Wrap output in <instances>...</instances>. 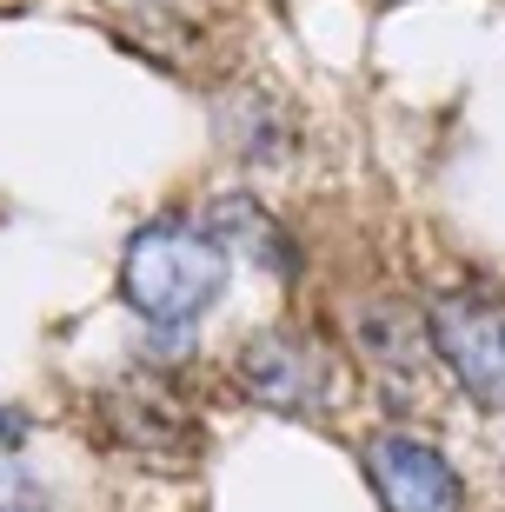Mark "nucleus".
I'll list each match as a JSON object with an SVG mask.
<instances>
[{
	"label": "nucleus",
	"mask_w": 505,
	"mask_h": 512,
	"mask_svg": "<svg viewBox=\"0 0 505 512\" xmlns=\"http://www.w3.org/2000/svg\"><path fill=\"white\" fill-rule=\"evenodd\" d=\"M226 273H233V253L206 220L160 213L120 253V300L160 333H187L220 306Z\"/></svg>",
	"instance_id": "f257e3e1"
},
{
	"label": "nucleus",
	"mask_w": 505,
	"mask_h": 512,
	"mask_svg": "<svg viewBox=\"0 0 505 512\" xmlns=\"http://www.w3.org/2000/svg\"><path fill=\"white\" fill-rule=\"evenodd\" d=\"M432 353L479 406H505V306L479 293H446L426 313Z\"/></svg>",
	"instance_id": "f03ea898"
},
{
	"label": "nucleus",
	"mask_w": 505,
	"mask_h": 512,
	"mask_svg": "<svg viewBox=\"0 0 505 512\" xmlns=\"http://www.w3.org/2000/svg\"><path fill=\"white\" fill-rule=\"evenodd\" d=\"M366 479L386 512H466V479L452 473V459L419 433H373L366 439Z\"/></svg>",
	"instance_id": "7ed1b4c3"
},
{
	"label": "nucleus",
	"mask_w": 505,
	"mask_h": 512,
	"mask_svg": "<svg viewBox=\"0 0 505 512\" xmlns=\"http://www.w3.org/2000/svg\"><path fill=\"white\" fill-rule=\"evenodd\" d=\"M240 386L260 399L266 413H326V353H319L306 333L293 326H266L253 340L240 346V360H233Z\"/></svg>",
	"instance_id": "20e7f679"
},
{
	"label": "nucleus",
	"mask_w": 505,
	"mask_h": 512,
	"mask_svg": "<svg viewBox=\"0 0 505 512\" xmlns=\"http://www.w3.org/2000/svg\"><path fill=\"white\" fill-rule=\"evenodd\" d=\"M353 333H359V346L373 353V366H379V373L419 380V366H426V346H432V326L419 333V320H412L406 306L373 300V306H366V313L353 320Z\"/></svg>",
	"instance_id": "39448f33"
},
{
	"label": "nucleus",
	"mask_w": 505,
	"mask_h": 512,
	"mask_svg": "<svg viewBox=\"0 0 505 512\" xmlns=\"http://www.w3.org/2000/svg\"><path fill=\"white\" fill-rule=\"evenodd\" d=\"M206 227L220 233L226 247H233V240H253L246 253H260V260L273 266V273H293V266H300V253H293V240L280 233V220H273L266 207H253V200H220Z\"/></svg>",
	"instance_id": "423d86ee"
},
{
	"label": "nucleus",
	"mask_w": 505,
	"mask_h": 512,
	"mask_svg": "<svg viewBox=\"0 0 505 512\" xmlns=\"http://www.w3.org/2000/svg\"><path fill=\"white\" fill-rule=\"evenodd\" d=\"M0 512H47V499L27 486V473L14 459H0Z\"/></svg>",
	"instance_id": "0eeeda50"
},
{
	"label": "nucleus",
	"mask_w": 505,
	"mask_h": 512,
	"mask_svg": "<svg viewBox=\"0 0 505 512\" xmlns=\"http://www.w3.org/2000/svg\"><path fill=\"white\" fill-rule=\"evenodd\" d=\"M27 433H34V426H27V413H14V406H0V459H14L20 446H27Z\"/></svg>",
	"instance_id": "6e6552de"
}]
</instances>
